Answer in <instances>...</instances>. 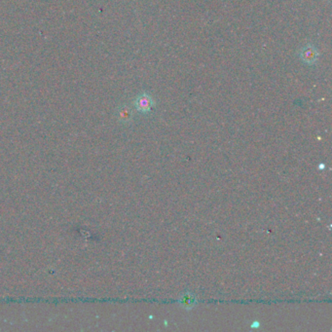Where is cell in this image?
<instances>
[{"label":"cell","mask_w":332,"mask_h":332,"mask_svg":"<svg viewBox=\"0 0 332 332\" xmlns=\"http://www.w3.org/2000/svg\"><path fill=\"white\" fill-rule=\"evenodd\" d=\"M198 298L191 291H184L177 299V304L186 311L193 310L198 305Z\"/></svg>","instance_id":"obj_1"},{"label":"cell","mask_w":332,"mask_h":332,"mask_svg":"<svg viewBox=\"0 0 332 332\" xmlns=\"http://www.w3.org/2000/svg\"><path fill=\"white\" fill-rule=\"evenodd\" d=\"M252 325H253V326H252V328H254V327H255V328H259V327H260V326H259V323H257V322L253 323Z\"/></svg>","instance_id":"obj_2"}]
</instances>
